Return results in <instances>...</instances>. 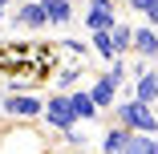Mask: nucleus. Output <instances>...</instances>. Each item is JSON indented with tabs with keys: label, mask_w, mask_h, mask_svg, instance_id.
<instances>
[{
	"label": "nucleus",
	"mask_w": 158,
	"mask_h": 154,
	"mask_svg": "<svg viewBox=\"0 0 158 154\" xmlns=\"http://www.w3.org/2000/svg\"><path fill=\"white\" fill-rule=\"evenodd\" d=\"M89 98H93V106H98V110H114V102H118V85L102 73L98 81L89 85Z\"/></svg>",
	"instance_id": "6"
},
{
	"label": "nucleus",
	"mask_w": 158,
	"mask_h": 154,
	"mask_svg": "<svg viewBox=\"0 0 158 154\" xmlns=\"http://www.w3.org/2000/svg\"><path fill=\"white\" fill-rule=\"evenodd\" d=\"M106 77H110L114 85H122V81H126V61H122V57H118L114 65H110V73H106Z\"/></svg>",
	"instance_id": "18"
},
{
	"label": "nucleus",
	"mask_w": 158,
	"mask_h": 154,
	"mask_svg": "<svg viewBox=\"0 0 158 154\" xmlns=\"http://www.w3.org/2000/svg\"><path fill=\"white\" fill-rule=\"evenodd\" d=\"M130 8L142 12V16H154V12H158V0H130Z\"/></svg>",
	"instance_id": "17"
},
{
	"label": "nucleus",
	"mask_w": 158,
	"mask_h": 154,
	"mask_svg": "<svg viewBox=\"0 0 158 154\" xmlns=\"http://www.w3.org/2000/svg\"><path fill=\"white\" fill-rule=\"evenodd\" d=\"M45 122H49L57 134L77 130V114H73V106H69V94H53V98L45 102Z\"/></svg>",
	"instance_id": "4"
},
{
	"label": "nucleus",
	"mask_w": 158,
	"mask_h": 154,
	"mask_svg": "<svg viewBox=\"0 0 158 154\" xmlns=\"http://www.w3.org/2000/svg\"><path fill=\"white\" fill-rule=\"evenodd\" d=\"M4 4H8V0H0V8H4Z\"/></svg>",
	"instance_id": "21"
},
{
	"label": "nucleus",
	"mask_w": 158,
	"mask_h": 154,
	"mask_svg": "<svg viewBox=\"0 0 158 154\" xmlns=\"http://www.w3.org/2000/svg\"><path fill=\"white\" fill-rule=\"evenodd\" d=\"M134 53L142 57V61H150V57H158V33L146 24V28H134Z\"/></svg>",
	"instance_id": "9"
},
{
	"label": "nucleus",
	"mask_w": 158,
	"mask_h": 154,
	"mask_svg": "<svg viewBox=\"0 0 158 154\" xmlns=\"http://www.w3.org/2000/svg\"><path fill=\"white\" fill-rule=\"evenodd\" d=\"M126 154H158V134H134Z\"/></svg>",
	"instance_id": "14"
},
{
	"label": "nucleus",
	"mask_w": 158,
	"mask_h": 154,
	"mask_svg": "<svg viewBox=\"0 0 158 154\" xmlns=\"http://www.w3.org/2000/svg\"><path fill=\"white\" fill-rule=\"evenodd\" d=\"M134 102H142V106H158V69H146V73L138 77V85H134Z\"/></svg>",
	"instance_id": "7"
},
{
	"label": "nucleus",
	"mask_w": 158,
	"mask_h": 154,
	"mask_svg": "<svg viewBox=\"0 0 158 154\" xmlns=\"http://www.w3.org/2000/svg\"><path fill=\"white\" fill-rule=\"evenodd\" d=\"M110 37H114V49H118V57H122L126 49H134V28H130V24H118Z\"/></svg>",
	"instance_id": "15"
},
{
	"label": "nucleus",
	"mask_w": 158,
	"mask_h": 154,
	"mask_svg": "<svg viewBox=\"0 0 158 154\" xmlns=\"http://www.w3.org/2000/svg\"><path fill=\"white\" fill-rule=\"evenodd\" d=\"M122 20H118V4L114 0H89L85 8V28L89 33H114Z\"/></svg>",
	"instance_id": "5"
},
{
	"label": "nucleus",
	"mask_w": 158,
	"mask_h": 154,
	"mask_svg": "<svg viewBox=\"0 0 158 154\" xmlns=\"http://www.w3.org/2000/svg\"><path fill=\"white\" fill-rule=\"evenodd\" d=\"M89 45H93V53H98V57H106L110 65L118 61V49H114V37H110V33H89Z\"/></svg>",
	"instance_id": "13"
},
{
	"label": "nucleus",
	"mask_w": 158,
	"mask_h": 154,
	"mask_svg": "<svg viewBox=\"0 0 158 154\" xmlns=\"http://www.w3.org/2000/svg\"><path fill=\"white\" fill-rule=\"evenodd\" d=\"M0 154H49V146L33 126H8L0 134Z\"/></svg>",
	"instance_id": "1"
},
{
	"label": "nucleus",
	"mask_w": 158,
	"mask_h": 154,
	"mask_svg": "<svg viewBox=\"0 0 158 154\" xmlns=\"http://www.w3.org/2000/svg\"><path fill=\"white\" fill-rule=\"evenodd\" d=\"M0 20H4V8H0Z\"/></svg>",
	"instance_id": "22"
},
{
	"label": "nucleus",
	"mask_w": 158,
	"mask_h": 154,
	"mask_svg": "<svg viewBox=\"0 0 158 154\" xmlns=\"http://www.w3.org/2000/svg\"><path fill=\"white\" fill-rule=\"evenodd\" d=\"M150 28H158V12H154V16H150Z\"/></svg>",
	"instance_id": "20"
},
{
	"label": "nucleus",
	"mask_w": 158,
	"mask_h": 154,
	"mask_svg": "<svg viewBox=\"0 0 158 154\" xmlns=\"http://www.w3.org/2000/svg\"><path fill=\"white\" fill-rule=\"evenodd\" d=\"M154 118H158V106H154Z\"/></svg>",
	"instance_id": "23"
},
{
	"label": "nucleus",
	"mask_w": 158,
	"mask_h": 154,
	"mask_svg": "<svg viewBox=\"0 0 158 154\" xmlns=\"http://www.w3.org/2000/svg\"><path fill=\"white\" fill-rule=\"evenodd\" d=\"M0 106H4V114H8L12 122H20V126H28L33 118H45V102H37V94H28V89L8 94Z\"/></svg>",
	"instance_id": "3"
},
{
	"label": "nucleus",
	"mask_w": 158,
	"mask_h": 154,
	"mask_svg": "<svg viewBox=\"0 0 158 154\" xmlns=\"http://www.w3.org/2000/svg\"><path fill=\"white\" fill-rule=\"evenodd\" d=\"M118 126L134 130V134H158V118H154V106H142V102H122L118 106Z\"/></svg>",
	"instance_id": "2"
},
{
	"label": "nucleus",
	"mask_w": 158,
	"mask_h": 154,
	"mask_svg": "<svg viewBox=\"0 0 158 154\" xmlns=\"http://www.w3.org/2000/svg\"><path fill=\"white\" fill-rule=\"evenodd\" d=\"M65 142H69V146H85V134H81V130H69Z\"/></svg>",
	"instance_id": "19"
},
{
	"label": "nucleus",
	"mask_w": 158,
	"mask_h": 154,
	"mask_svg": "<svg viewBox=\"0 0 158 154\" xmlns=\"http://www.w3.org/2000/svg\"><path fill=\"white\" fill-rule=\"evenodd\" d=\"M130 138H134V130H126V126H110L106 138H102V154H126Z\"/></svg>",
	"instance_id": "8"
},
{
	"label": "nucleus",
	"mask_w": 158,
	"mask_h": 154,
	"mask_svg": "<svg viewBox=\"0 0 158 154\" xmlns=\"http://www.w3.org/2000/svg\"><path fill=\"white\" fill-rule=\"evenodd\" d=\"M41 8H45L49 24H65L73 16V4H69V0H41Z\"/></svg>",
	"instance_id": "12"
},
{
	"label": "nucleus",
	"mask_w": 158,
	"mask_h": 154,
	"mask_svg": "<svg viewBox=\"0 0 158 154\" xmlns=\"http://www.w3.org/2000/svg\"><path fill=\"white\" fill-rule=\"evenodd\" d=\"M69 106H73V114H77V122H93L102 110L93 106V98H89V89L85 94H69Z\"/></svg>",
	"instance_id": "10"
},
{
	"label": "nucleus",
	"mask_w": 158,
	"mask_h": 154,
	"mask_svg": "<svg viewBox=\"0 0 158 154\" xmlns=\"http://www.w3.org/2000/svg\"><path fill=\"white\" fill-rule=\"evenodd\" d=\"M12 20H16V24H28V28H45V24H49V16H45L41 4H20V12H16Z\"/></svg>",
	"instance_id": "11"
},
{
	"label": "nucleus",
	"mask_w": 158,
	"mask_h": 154,
	"mask_svg": "<svg viewBox=\"0 0 158 154\" xmlns=\"http://www.w3.org/2000/svg\"><path fill=\"white\" fill-rule=\"evenodd\" d=\"M77 77H81V69L69 65V69H61V73H57V85H61V89H69V85H77Z\"/></svg>",
	"instance_id": "16"
}]
</instances>
